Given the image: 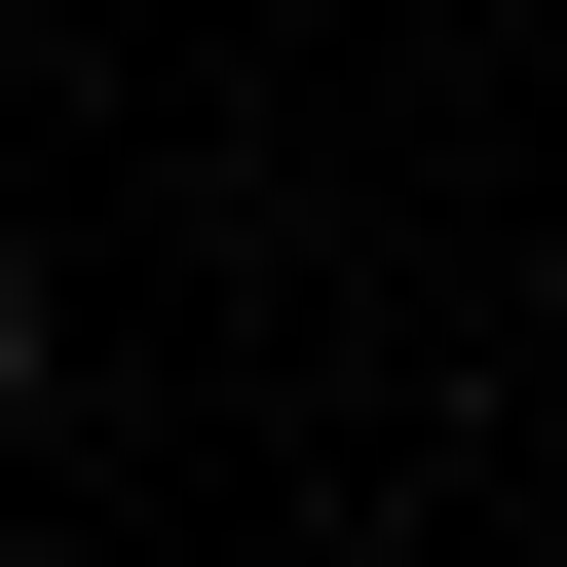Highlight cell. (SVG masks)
<instances>
[{
  "mask_svg": "<svg viewBox=\"0 0 567 567\" xmlns=\"http://www.w3.org/2000/svg\"><path fill=\"white\" fill-rule=\"evenodd\" d=\"M39 416H76V265L0 227V454H39Z\"/></svg>",
  "mask_w": 567,
  "mask_h": 567,
  "instance_id": "cell-1",
  "label": "cell"
}]
</instances>
